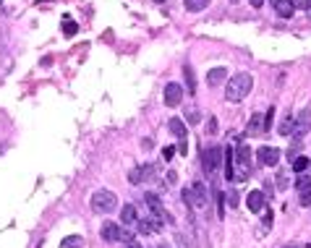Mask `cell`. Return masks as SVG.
Segmentation results:
<instances>
[{
	"label": "cell",
	"instance_id": "obj_33",
	"mask_svg": "<svg viewBox=\"0 0 311 248\" xmlns=\"http://www.w3.org/2000/svg\"><path fill=\"white\" fill-rule=\"evenodd\" d=\"M175 243H178V248H188V245H186V240H183L181 235H175Z\"/></svg>",
	"mask_w": 311,
	"mask_h": 248
},
{
	"label": "cell",
	"instance_id": "obj_39",
	"mask_svg": "<svg viewBox=\"0 0 311 248\" xmlns=\"http://www.w3.org/2000/svg\"><path fill=\"white\" fill-rule=\"evenodd\" d=\"M230 3H235V0H230Z\"/></svg>",
	"mask_w": 311,
	"mask_h": 248
},
{
	"label": "cell",
	"instance_id": "obj_29",
	"mask_svg": "<svg viewBox=\"0 0 311 248\" xmlns=\"http://www.w3.org/2000/svg\"><path fill=\"white\" fill-rule=\"evenodd\" d=\"M217 217H225V201H222L220 191H217Z\"/></svg>",
	"mask_w": 311,
	"mask_h": 248
},
{
	"label": "cell",
	"instance_id": "obj_15",
	"mask_svg": "<svg viewBox=\"0 0 311 248\" xmlns=\"http://www.w3.org/2000/svg\"><path fill=\"white\" fill-rule=\"evenodd\" d=\"M267 126H264V115H259V112H254L251 120H249V133L251 136H259V133H264Z\"/></svg>",
	"mask_w": 311,
	"mask_h": 248
},
{
	"label": "cell",
	"instance_id": "obj_35",
	"mask_svg": "<svg viewBox=\"0 0 311 248\" xmlns=\"http://www.w3.org/2000/svg\"><path fill=\"white\" fill-rule=\"evenodd\" d=\"M154 3H165V0H154Z\"/></svg>",
	"mask_w": 311,
	"mask_h": 248
},
{
	"label": "cell",
	"instance_id": "obj_10",
	"mask_svg": "<svg viewBox=\"0 0 311 248\" xmlns=\"http://www.w3.org/2000/svg\"><path fill=\"white\" fill-rule=\"evenodd\" d=\"M136 228H139L141 235H154V233L162 230V219H157V217H144V219L136 222Z\"/></svg>",
	"mask_w": 311,
	"mask_h": 248
},
{
	"label": "cell",
	"instance_id": "obj_20",
	"mask_svg": "<svg viewBox=\"0 0 311 248\" xmlns=\"http://www.w3.org/2000/svg\"><path fill=\"white\" fill-rule=\"evenodd\" d=\"M60 248H84V238L81 235H68L60 240Z\"/></svg>",
	"mask_w": 311,
	"mask_h": 248
},
{
	"label": "cell",
	"instance_id": "obj_18",
	"mask_svg": "<svg viewBox=\"0 0 311 248\" xmlns=\"http://www.w3.org/2000/svg\"><path fill=\"white\" fill-rule=\"evenodd\" d=\"M168 128H170V133H173V136H178V139H186V126H183V120H181V118H173V120H168Z\"/></svg>",
	"mask_w": 311,
	"mask_h": 248
},
{
	"label": "cell",
	"instance_id": "obj_32",
	"mask_svg": "<svg viewBox=\"0 0 311 248\" xmlns=\"http://www.w3.org/2000/svg\"><path fill=\"white\" fill-rule=\"evenodd\" d=\"M209 133H217V118H209V126H207Z\"/></svg>",
	"mask_w": 311,
	"mask_h": 248
},
{
	"label": "cell",
	"instance_id": "obj_40",
	"mask_svg": "<svg viewBox=\"0 0 311 248\" xmlns=\"http://www.w3.org/2000/svg\"><path fill=\"white\" fill-rule=\"evenodd\" d=\"M308 248H311V245H308Z\"/></svg>",
	"mask_w": 311,
	"mask_h": 248
},
{
	"label": "cell",
	"instance_id": "obj_9",
	"mask_svg": "<svg viewBox=\"0 0 311 248\" xmlns=\"http://www.w3.org/2000/svg\"><path fill=\"white\" fill-rule=\"evenodd\" d=\"M100 235H102V240H107V243L123 240V230H121V225H115V222H105L102 228H100Z\"/></svg>",
	"mask_w": 311,
	"mask_h": 248
},
{
	"label": "cell",
	"instance_id": "obj_36",
	"mask_svg": "<svg viewBox=\"0 0 311 248\" xmlns=\"http://www.w3.org/2000/svg\"><path fill=\"white\" fill-rule=\"evenodd\" d=\"M285 248H293V245H285Z\"/></svg>",
	"mask_w": 311,
	"mask_h": 248
},
{
	"label": "cell",
	"instance_id": "obj_1",
	"mask_svg": "<svg viewBox=\"0 0 311 248\" xmlns=\"http://www.w3.org/2000/svg\"><path fill=\"white\" fill-rule=\"evenodd\" d=\"M251 86H254L251 73H235V76H230V81L225 84V100L228 102L246 100V94L251 92Z\"/></svg>",
	"mask_w": 311,
	"mask_h": 248
},
{
	"label": "cell",
	"instance_id": "obj_14",
	"mask_svg": "<svg viewBox=\"0 0 311 248\" xmlns=\"http://www.w3.org/2000/svg\"><path fill=\"white\" fill-rule=\"evenodd\" d=\"M225 81H228V68H222V65H217V68L207 71V84H209V86L225 84Z\"/></svg>",
	"mask_w": 311,
	"mask_h": 248
},
{
	"label": "cell",
	"instance_id": "obj_30",
	"mask_svg": "<svg viewBox=\"0 0 311 248\" xmlns=\"http://www.w3.org/2000/svg\"><path fill=\"white\" fill-rule=\"evenodd\" d=\"M291 3H293V8H311V0H291Z\"/></svg>",
	"mask_w": 311,
	"mask_h": 248
},
{
	"label": "cell",
	"instance_id": "obj_23",
	"mask_svg": "<svg viewBox=\"0 0 311 248\" xmlns=\"http://www.w3.org/2000/svg\"><path fill=\"white\" fill-rule=\"evenodd\" d=\"M225 178L228 180L235 178V170H233V149H225Z\"/></svg>",
	"mask_w": 311,
	"mask_h": 248
},
{
	"label": "cell",
	"instance_id": "obj_31",
	"mask_svg": "<svg viewBox=\"0 0 311 248\" xmlns=\"http://www.w3.org/2000/svg\"><path fill=\"white\" fill-rule=\"evenodd\" d=\"M173 154H175V149H173V146H165V149H162V157H165L168 162L173 160Z\"/></svg>",
	"mask_w": 311,
	"mask_h": 248
},
{
	"label": "cell",
	"instance_id": "obj_4",
	"mask_svg": "<svg viewBox=\"0 0 311 248\" xmlns=\"http://www.w3.org/2000/svg\"><path fill=\"white\" fill-rule=\"evenodd\" d=\"M220 157H222V149H220V146H209V149H204V154H202V167H204L207 175L217 172V167H220Z\"/></svg>",
	"mask_w": 311,
	"mask_h": 248
},
{
	"label": "cell",
	"instance_id": "obj_24",
	"mask_svg": "<svg viewBox=\"0 0 311 248\" xmlns=\"http://www.w3.org/2000/svg\"><path fill=\"white\" fill-rule=\"evenodd\" d=\"M183 76H186V84H188V92L194 94L196 92V79H194V68H191V65H183Z\"/></svg>",
	"mask_w": 311,
	"mask_h": 248
},
{
	"label": "cell",
	"instance_id": "obj_12",
	"mask_svg": "<svg viewBox=\"0 0 311 248\" xmlns=\"http://www.w3.org/2000/svg\"><path fill=\"white\" fill-rule=\"evenodd\" d=\"M296 191H298V201L303 207H311V178H301L298 183H296Z\"/></svg>",
	"mask_w": 311,
	"mask_h": 248
},
{
	"label": "cell",
	"instance_id": "obj_17",
	"mask_svg": "<svg viewBox=\"0 0 311 248\" xmlns=\"http://www.w3.org/2000/svg\"><path fill=\"white\" fill-rule=\"evenodd\" d=\"M136 222V207L133 204H126L123 209H121V225L123 228H128V225H133Z\"/></svg>",
	"mask_w": 311,
	"mask_h": 248
},
{
	"label": "cell",
	"instance_id": "obj_7",
	"mask_svg": "<svg viewBox=\"0 0 311 248\" xmlns=\"http://www.w3.org/2000/svg\"><path fill=\"white\" fill-rule=\"evenodd\" d=\"M308 131H311V110L306 107V110H301V112H298V118H296V126H293V133H296L298 139H303Z\"/></svg>",
	"mask_w": 311,
	"mask_h": 248
},
{
	"label": "cell",
	"instance_id": "obj_34",
	"mask_svg": "<svg viewBox=\"0 0 311 248\" xmlns=\"http://www.w3.org/2000/svg\"><path fill=\"white\" fill-rule=\"evenodd\" d=\"M251 6H254V8H261V6H264V0H251Z\"/></svg>",
	"mask_w": 311,
	"mask_h": 248
},
{
	"label": "cell",
	"instance_id": "obj_19",
	"mask_svg": "<svg viewBox=\"0 0 311 248\" xmlns=\"http://www.w3.org/2000/svg\"><path fill=\"white\" fill-rule=\"evenodd\" d=\"M209 3H212V0H183L186 11H191V13H199V11H204Z\"/></svg>",
	"mask_w": 311,
	"mask_h": 248
},
{
	"label": "cell",
	"instance_id": "obj_25",
	"mask_svg": "<svg viewBox=\"0 0 311 248\" xmlns=\"http://www.w3.org/2000/svg\"><path fill=\"white\" fill-rule=\"evenodd\" d=\"M76 32H79V24H76V21H71V18H65L63 21V34L65 37H74Z\"/></svg>",
	"mask_w": 311,
	"mask_h": 248
},
{
	"label": "cell",
	"instance_id": "obj_2",
	"mask_svg": "<svg viewBox=\"0 0 311 248\" xmlns=\"http://www.w3.org/2000/svg\"><path fill=\"white\" fill-rule=\"evenodd\" d=\"M115 209H118V196L113 191H107V188L94 191V196H92V212L110 214V212H115Z\"/></svg>",
	"mask_w": 311,
	"mask_h": 248
},
{
	"label": "cell",
	"instance_id": "obj_5",
	"mask_svg": "<svg viewBox=\"0 0 311 248\" xmlns=\"http://www.w3.org/2000/svg\"><path fill=\"white\" fill-rule=\"evenodd\" d=\"M251 146H246V144H241L238 149H235V162H238V167H241V172H235V178H246V172H249V167H251Z\"/></svg>",
	"mask_w": 311,
	"mask_h": 248
},
{
	"label": "cell",
	"instance_id": "obj_37",
	"mask_svg": "<svg viewBox=\"0 0 311 248\" xmlns=\"http://www.w3.org/2000/svg\"><path fill=\"white\" fill-rule=\"evenodd\" d=\"M160 248H168V245H160Z\"/></svg>",
	"mask_w": 311,
	"mask_h": 248
},
{
	"label": "cell",
	"instance_id": "obj_26",
	"mask_svg": "<svg viewBox=\"0 0 311 248\" xmlns=\"http://www.w3.org/2000/svg\"><path fill=\"white\" fill-rule=\"evenodd\" d=\"M186 120H188L191 126H196V123H199V110H196V107H191V105L186 107Z\"/></svg>",
	"mask_w": 311,
	"mask_h": 248
},
{
	"label": "cell",
	"instance_id": "obj_16",
	"mask_svg": "<svg viewBox=\"0 0 311 248\" xmlns=\"http://www.w3.org/2000/svg\"><path fill=\"white\" fill-rule=\"evenodd\" d=\"M272 3H275V11H277V16L280 18H291L293 16V3H291V0H272Z\"/></svg>",
	"mask_w": 311,
	"mask_h": 248
},
{
	"label": "cell",
	"instance_id": "obj_22",
	"mask_svg": "<svg viewBox=\"0 0 311 248\" xmlns=\"http://www.w3.org/2000/svg\"><path fill=\"white\" fill-rule=\"evenodd\" d=\"M293 126H296V120H293L291 112H288V115L282 118V123H280V133H282V136H291V133H293Z\"/></svg>",
	"mask_w": 311,
	"mask_h": 248
},
{
	"label": "cell",
	"instance_id": "obj_28",
	"mask_svg": "<svg viewBox=\"0 0 311 248\" xmlns=\"http://www.w3.org/2000/svg\"><path fill=\"white\" fill-rule=\"evenodd\" d=\"M123 240H126V248H141V245H139V240L133 238L131 233H123Z\"/></svg>",
	"mask_w": 311,
	"mask_h": 248
},
{
	"label": "cell",
	"instance_id": "obj_27",
	"mask_svg": "<svg viewBox=\"0 0 311 248\" xmlns=\"http://www.w3.org/2000/svg\"><path fill=\"white\" fill-rule=\"evenodd\" d=\"M296 157H301V141H296V144H293L291 149H288V160H291V162H293V160H296Z\"/></svg>",
	"mask_w": 311,
	"mask_h": 248
},
{
	"label": "cell",
	"instance_id": "obj_6",
	"mask_svg": "<svg viewBox=\"0 0 311 248\" xmlns=\"http://www.w3.org/2000/svg\"><path fill=\"white\" fill-rule=\"evenodd\" d=\"M256 160L264 167H277V162H280V149L277 146H259L256 149Z\"/></svg>",
	"mask_w": 311,
	"mask_h": 248
},
{
	"label": "cell",
	"instance_id": "obj_21",
	"mask_svg": "<svg viewBox=\"0 0 311 248\" xmlns=\"http://www.w3.org/2000/svg\"><path fill=\"white\" fill-rule=\"evenodd\" d=\"M291 167H293V172H306L311 167V160L308 157H296V160L291 162Z\"/></svg>",
	"mask_w": 311,
	"mask_h": 248
},
{
	"label": "cell",
	"instance_id": "obj_38",
	"mask_svg": "<svg viewBox=\"0 0 311 248\" xmlns=\"http://www.w3.org/2000/svg\"><path fill=\"white\" fill-rule=\"evenodd\" d=\"M0 6H3V0H0Z\"/></svg>",
	"mask_w": 311,
	"mask_h": 248
},
{
	"label": "cell",
	"instance_id": "obj_3",
	"mask_svg": "<svg viewBox=\"0 0 311 248\" xmlns=\"http://www.w3.org/2000/svg\"><path fill=\"white\" fill-rule=\"evenodd\" d=\"M183 201L188 207H194V209H204L209 204V188L204 183H194L191 188L183 191Z\"/></svg>",
	"mask_w": 311,
	"mask_h": 248
},
{
	"label": "cell",
	"instance_id": "obj_13",
	"mask_svg": "<svg viewBox=\"0 0 311 248\" xmlns=\"http://www.w3.org/2000/svg\"><path fill=\"white\" fill-rule=\"evenodd\" d=\"M264 204H267V199H264L261 191H251V193L246 196V207H249V212H254V214H261V212H264Z\"/></svg>",
	"mask_w": 311,
	"mask_h": 248
},
{
	"label": "cell",
	"instance_id": "obj_8",
	"mask_svg": "<svg viewBox=\"0 0 311 248\" xmlns=\"http://www.w3.org/2000/svg\"><path fill=\"white\" fill-rule=\"evenodd\" d=\"M144 204H147V209L152 212V217L165 219V207H162V199H160L157 193H144Z\"/></svg>",
	"mask_w": 311,
	"mask_h": 248
},
{
	"label": "cell",
	"instance_id": "obj_11",
	"mask_svg": "<svg viewBox=\"0 0 311 248\" xmlns=\"http://www.w3.org/2000/svg\"><path fill=\"white\" fill-rule=\"evenodd\" d=\"M183 100V86L181 84H168L165 86V105L168 107H178Z\"/></svg>",
	"mask_w": 311,
	"mask_h": 248
}]
</instances>
